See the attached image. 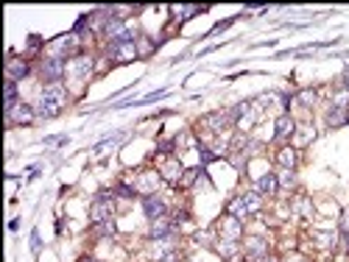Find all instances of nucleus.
<instances>
[{
  "label": "nucleus",
  "mask_w": 349,
  "mask_h": 262,
  "mask_svg": "<svg viewBox=\"0 0 349 262\" xmlns=\"http://www.w3.org/2000/svg\"><path fill=\"white\" fill-rule=\"evenodd\" d=\"M62 106H64V89L59 87V84H51V87L42 92V98H39L37 115H39V117H56Z\"/></svg>",
  "instance_id": "obj_1"
},
{
  "label": "nucleus",
  "mask_w": 349,
  "mask_h": 262,
  "mask_svg": "<svg viewBox=\"0 0 349 262\" xmlns=\"http://www.w3.org/2000/svg\"><path fill=\"white\" fill-rule=\"evenodd\" d=\"M112 218V201H109V193H101V198L95 201L92 206V220L101 223V220H109Z\"/></svg>",
  "instance_id": "obj_2"
},
{
  "label": "nucleus",
  "mask_w": 349,
  "mask_h": 262,
  "mask_svg": "<svg viewBox=\"0 0 349 262\" xmlns=\"http://www.w3.org/2000/svg\"><path fill=\"white\" fill-rule=\"evenodd\" d=\"M143 204H145V212H148V218H151V220L165 218V204L157 198V195H148V198H145Z\"/></svg>",
  "instance_id": "obj_3"
},
{
  "label": "nucleus",
  "mask_w": 349,
  "mask_h": 262,
  "mask_svg": "<svg viewBox=\"0 0 349 262\" xmlns=\"http://www.w3.org/2000/svg\"><path fill=\"white\" fill-rule=\"evenodd\" d=\"M9 117H11L14 123H28V120L34 117V109H31V106H26V103H17V109L11 112Z\"/></svg>",
  "instance_id": "obj_4"
},
{
  "label": "nucleus",
  "mask_w": 349,
  "mask_h": 262,
  "mask_svg": "<svg viewBox=\"0 0 349 262\" xmlns=\"http://www.w3.org/2000/svg\"><path fill=\"white\" fill-rule=\"evenodd\" d=\"M9 78H22V75H28V62H20V59H14V62H9Z\"/></svg>",
  "instance_id": "obj_5"
},
{
  "label": "nucleus",
  "mask_w": 349,
  "mask_h": 262,
  "mask_svg": "<svg viewBox=\"0 0 349 262\" xmlns=\"http://www.w3.org/2000/svg\"><path fill=\"white\" fill-rule=\"evenodd\" d=\"M64 70V64L59 62V59H48V62H42V73L48 75V78H59Z\"/></svg>",
  "instance_id": "obj_6"
},
{
  "label": "nucleus",
  "mask_w": 349,
  "mask_h": 262,
  "mask_svg": "<svg viewBox=\"0 0 349 262\" xmlns=\"http://www.w3.org/2000/svg\"><path fill=\"white\" fill-rule=\"evenodd\" d=\"M293 131V120L288 115H282L280 120H277V137H288Z\"/></svg>",
  "instance_id": "obj_7"
},
{
  "label": "nucleus",
  "mask_w": 349,
  "mask_h": 262,
  "mask_svg": "<svg viewBox=\"0 0 349 262\" xmlns=\"http://www.w3.org/2000/svg\"><path fill=\"white\" fill-rule=\"evenodd\" d=\"M257 190H260V193H274V190H277V178H274V173H268V176L260 178Z\"/></svg>",
  "instance_id": "obj_8"
},
{
  "label": "nucleus",
  "mask_w": 349,
  "mask_h": 262,
  "mask_svg": "<svg viewBox=\"0 0 349 262\" xmlns=\"http://www.w3.org/2000/svg\"><path fill=\"white\" fill-rule=\"evenodd\" d=\"M229 212H232V215H238V218H243L246 212H249V206H246V198H235L232 204H229Z\"/></svg>",
  "instance_id": "obj_9"
},
{
  "label": "nucleus",
  "mask_w": 349,
  "mask_h": 262,
  "mask_svg": "<svg viewBox=\"0 0 349 262\" xmlns=\"http://www.w3.org/2000/svg\"><path fill=\"white\" fill-rule=\"evenodd\" d=\"M95 234H98V237H109V234H115V223H112V218H109V220H101V223L95 226Z\"/></svg>",
  "instance_id": "obj_10"
},
{
  "label": "nucleus",
  "mask_w": 349,
  "mask_h": 262,
  "mask_svg": "<svg viewBox=\"0 0 349 262\" xmlns=\"http://www.w3.org/2000/svg\"><path fill=\"white\" fill-rule=\"evenodd\" d=\"M223 231H227V234H229V237H232V240H235V237L240 234V226H238V220H235V218H229L227 223H223Z\"/></svg>",
  "instance_id": "obj_11"
},
{
  "label": "nucleus",
  "mask_w": 349,
  "mask_h": 262,
  "mask_svg": "<svg viewBox=\"0 0 349 262\" xmlns=\"http://www.w3.org/2000/svg\"><path fill=\"white\" fill-rule=\"evenodd\" d=\"M280 162L285 165V168H293V162H296V153H293L291 148H285V151L280 153Z\"/></svg>",
  "instance_id": "obj_12"
},
{
  "label": "nucleus",
  "mask_w": 349,
  "mask_h": 262,
  "mask_svg": "<svg viewBox=\"0 0 349 262\" xmlns=\"http://www.w3.org/2000/svg\"><path fill=\"white\" fill-rule=\"evenodd\" d=\"M90 73V59H79V64H76V75H87Z\"/></svg>",
  "instance_id": "obj_13"
},
{
  "label": "nucleus",
  "mask_w": 349,
  "mask_h": 262,
  "mask_svg": "<svg viewBox=\"0 0 349 262\" xmlns=\"http://www.w3.org/2000/svg\"><path fill=\"white\" fill-rule=\"evenodd\" d=\"M196 173H198V170H187V176L182 178V184H193V178H196Z\"/></svg>",
  "instance_id": "obj_14"
},
{
  "label": "nucleus",
  "mask_w": 349,
  "mask_h": 262,
  "mask_svg": "<svg viewBox=\"0 0 349 262\" xmlns=\"http://www.w3.org/2000/svg\"><path fill=\"white\" fill-rule=\"evenodd\" d=\"M249 251H254V254H260V251H263V243H260V240H254V243H249Z\"/></svg>",
  "instance_id": "obj_15"
},
{
  "label": "nucleus",
  "mask_w": 349,
  "mask_h": 262,
  "mask_svg": "<svg viewBox=\"0 0 349 262\" xmlns=\"http://www.w3.org/2000/svg\"><path fill=\"white\" fill-rule=\"evenodd\" d=\"M260 262H277V259H271V257H265V259H260Z\"/></svg>",
  "instance_id": "obj_16"
},
{
  "label": "nucleus",
  "mask_w": 349,
  "mask_h": 262,
  "mask_svg": "<svg viewBox=\"0 0 349 262\" xmlns=\"http://www.w3.org/2000/svg\"><path fill=\"white\" fill-rule=\"evenodd\" d=\"M344 81H346V89H349V73H346V78H344Z\"/></svg>",
  "instance_id": "obj_17"
},
{
  "label": "nucleus",
  "mask_w": 349,
  "mask_h": 262,
  "mask_svg": "<svg viewBox=\"0 0 349 262\" xmlns=\"http://www.w3.org/2000/svg\"><path fill=\"white\" fill-rule=\"evenodd\" d=\"M84 262H95V259H84Z\"/></svg>",
  "instance_id": "obj_18"
}]
</instances>
